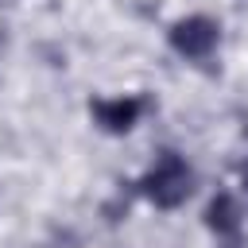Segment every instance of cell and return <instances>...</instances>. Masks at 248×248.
I'll return each mask as SVG.
<instances>
[{"instance_id": "cell-1", "label": "cell", "mask_w": 248, "mask_h": 248, "mask_svg": "<svg viewBox=\"0 0 248 248\" xmlns=\"http://www.w3.org/2000/svg\"><path fill=\"white\" fill-rule=\"evenodd\" d=\"M194 182H198V174H194V167L186 163V155L167 147V151H159V155L151 159V167L140 174L136 194L147 198L155 209H178V205L190 202Z\"/></svg>"}, {"instance_id": "cell-2", "label": "cell", "mask_w": 248, "mask_h": 248, "mask_svg": "<svg viewBox=\"0 0 248 248\" xmlns=\"http://www.w3.org/2000/svg\"><path fill=\"white\" fill-rule=\"evenodd\" d=\"M167 46H170L178 58L202 66V62H209V58L217 54V46H221V23H217L213 16H202V12L182 16V19H174V23L167 27Z\"/></svg>"}, {"instance_id": "cell-3", "label": "cell", "mask_w": 248, "mask_h": 248, "mask_svg": "<svg viewBox=\"0 0 248 248\" xmlns=\"http://www.w3.org/2000/svg\"><path fill=\"white\" fill-rule=\"evenodd\" d=\"M143 112H147V97H140V93H116V97H93L89 101V120L105 136L132 132Z\"/></svg>"}, {"instance_id": "cell-4", "label": "cell", "mask_w": 248, "mask_h": 248, "mask_svg": "<svg viewBox=\"0 0 248 248\" xmlns=\"http://www.w3.org/2000/svg\"><path fill=\"white\" fill-rule=\"evenodd\" d=\"M205 229L217 248H244V209L232 190H217L205 205Z\"/></svg>"}, {"instance_id": "cell-5", "label": "cell", "mask_w": 248, "mask_h": 248, "mask_svg": "<svg viewBox=\"0 0 248 248\" xmlns=\"http://www.w3.org/2000/svg\"><path fill=\"white\" fill-rule=\"evenodd\" d=\"M240 178H244V194H248V163H244V170H240Z\"/></svg>"}]
</instances>
